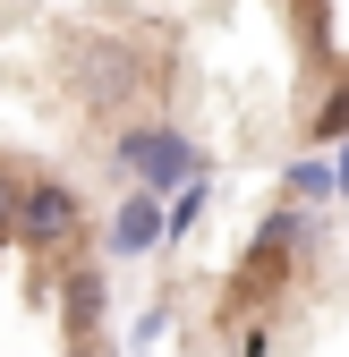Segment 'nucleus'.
Here are the masks:
<instances>
[{"instance_id": "nucleus-1", "label": "nucleus", "mask_w": 349, "mask_h": 357, "mask_svg": "<svg viewBox=\"0 0 349 357\" xmlns=\"http://www.w3.org/2000/svg\"><path fill=\"white\" fill-rule=\"evenodd\" d=\"M290 255H298V204L265 213V230L247 238L239 273H230V298H222V315H230V324H239V306H265V298L290 281Z\"/></svg>"}, {"instance_id": "nucleus-2", "label": "nucleus", "mask_w": 349, "mask_h": 357, "mask_svg": "<svg viewBox=\"0 0 349 357\" xmlns=\"http://www.w3.org/2000/svg\"><path fill=\"white\" fill-rule=\"evenodd\" d=\"M119 170H137V188L170 196V188H196V145L179 137V128H137V137H119Z\"/></svg>"}, {"instance_id": "nucleus-3", "label": "nucleus", "mask_w": 349, "mask_h": 357, "mask_svg": "<svg viewBox=\"0 0 349 357\" xmlns=\"http://www.w3.org/2000/svg\"><path fill=\"white\" fill-rule=\"evenodd\" d=\"M17 238H26L34 255H68V247L85 238V213H77V196L60 188V178H34V188H26V204H17Z\"/></svg>"}, {"instance_id": "nucleus-4", "label": "nucleus", "mask_w": 349, "mask_h": 357, "mask_svg": "<svg viewBox=\"0 0 349 357\" xmlns=\"http://www.w3.org/2000/svg\"><path fill=\"white\" fill-rule=\"evenodd\" d=\"M162 230H170V213H162V196L154 188H128L119 204H111V255H145V247H162Z\"/></svg>"}, {"instance_id": "nucleus-5", "label": "nucleus", "mask_w": 349, "mask_h": 357, "mask_svg": "<svg viewBox=\"0 0 349 357\" xmlns=\"http://www.w3.org/2000/svg\"><path fill=\"white\" fill-rule=\"evenodd\" d=\"M103 306H111V281L94 273V264H68V273H60V324H68L77 349L103 332Z\"/></svg>"}, {"instance_id": "nucleus-6", "label": "nucleus", "mask_w": 349, "mask_h": 357, "mask_svg": "<svg viewBox=\"0 0 349 357\" xmlns=\"http://www.w3.org/2000/svg\"><path fill=\"white\" fill-rule=\"evenodd\" d=\"M307 145H349V77H341V94L307 119Z\"/></svg>"}, {"instance_id": "nucleus-7", "label": "nucleus", "mask_w": 349, "mask_h": 357, "mask_svg": "<svg viewBox=\"0 0 349 357\" xmlns=\"http://www.w3.org/2000/svg\"><path fill=\"white\" fill-rule=\"evenodd\" d=\"M332 188H341V178H332L324 162H290V204H324Z\"/></svg>"}, {"instance_id": "nucleus-8", "label": "nucleus", "mask_w": 349, "mask_h": 357, "mask_svg": "<svg viewBox=\"0 0 349 357\" xmlns=\"http://www.w3.org/2000/svg\"><path fill=\"white\" fill-rule=\"evenodd\" d=\"M17 204H26V188H17V178H0V238L17 230Z\"/></svg>"}, {"instance_id": "nucleus-9", "label": "nucleus", "mask_w": 349, "mask_h": 357, "mask_svg": "<svg viewBox=\"0 0 349 357\" xmlns=\"http://www.w3.org/2000/svg\"><path fill=\"white\" fill-rule=\"evenodd\" d=\"M332 178H341V188H349V153H341V170H332Z\"/></svg>"}, {"instance_id": "nucleus-10", "label": "nucleus", "mask_w": 349, "mask_h": 357, "mask_svg": "<svg viewBox=\"0 0 349 357\" xmlns=\"http://www.w3.org/2000/svg\"><path fill=\"white\" fill-rule=\"evenodd\" d=\"M68 357H103V349H68Z\"/></svg>"}]
</instances>
